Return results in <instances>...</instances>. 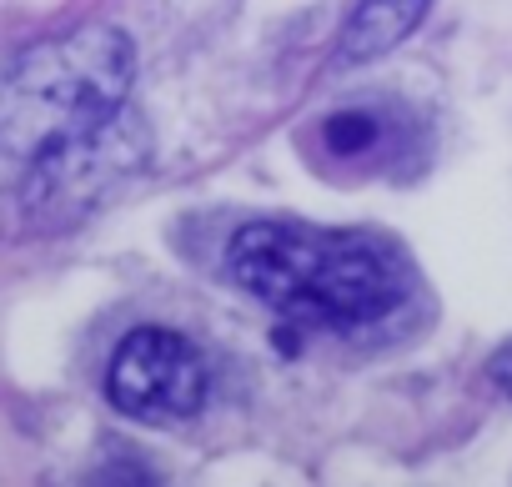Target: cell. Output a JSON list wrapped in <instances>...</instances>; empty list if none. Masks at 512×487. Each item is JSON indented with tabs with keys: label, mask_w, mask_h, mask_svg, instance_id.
I'll return each mask as SVG.
<instances>
[{
	"label": "cell",
	"mask_w": 512,
	"mask_h": 487,
	"mask_svg": "<svg viewBox=\"0 0 512 487\" xmlns=\"http://www.w3.org/2000/svg\"><path fill=\"white\" fill-rule=\"evenodd\" d=\"M226 272L256 302L317 332L372 327L402 302V277L392 257L352 231L251 221L231 236Z\"/></svg>",
	"instance_id": "1"
},
{
	"label": "cell",
	"mask_w": 512,
	"mask_h": 487,
	"mask_svg": "<svg viewBox=\"0 0 512 487\" xmlns=\"http://www.w3.org/2000/svg\"><path fill=\"white\" fill-rule=\"evenodd\" d=\"M136 76V51L116 26H81L31 46L0 71V156H41L46 146L111 121Z\"/></svg>",
	"instance_id": "2"
},
{
	"label": "cell",
	"mask_w": 512,
	"mask_h": 487,
	"mask_svg": "<svg viewBox=\"0 0 512 487\" xmlns=\"http://www.w3.org/2000/svg\"><path fill=\"white\" fill-rule=\"evenodd\" d=\"M146 161H151V131L141 126L136 111L121 106L111 121L31 156V171L16 191V216L26 231H66L86 221Z\"/></svg>",
	"instance_id": "3"
},
{
	"label": "cell",
	"mask_w": 512,
	"mask_h": 487,
	"mask_svg": "<svg viewBox=\"0 0 512 487\" xmlns=\"http://www.w3.org/2000/svg\"><path fill=\"white\" fill-rule=\"evenodd\" d=\"M106 397L136 422L191 417L206 397V362L186 337L161 327H136L111 357Z\"/></svg>",
	"instance_id": "4"
},
{
	"label": "cell",
	"mask_w": 512,
	"mask_h": 487,
	"mask_svg": "<svg viewBox=\"0 0 512 487\" xmlns=\"http://www.w3.org/2000/svg\"><path fill=\"white\" fill-rule=\"evenodd\" d=\"M427 0H357V11L342 36V61H377L397 41L417 31Z\"/></svg>",
	"instance_id": "5"
},
{
	"label": "cell",
	"mask_w": 512,
	"mask_h": 487,
	"mask_svg": "<svg viewBox=\"0 0 512 487\" xmlns=\"http://www.w3.org/2000/svg\"><path fill=\"white\" fill-rule=\"evenodd\" d=\"M382 141H387L382 111H332L322 121V146L342 161H367L382 151Z\"/></svg>",
	"instance_id": "6"
},
{
	"label": "cell",
	"mask_w": 512,
	"mask_h": 487,
	"mask_svg": "<svg viewBox=\"0 0 512 487\" xmlns=\"http://www.w3.org/2000/svg\"><path fill=\"white\" fill-rule=\"evenodd\" d=\"M487 377H492V387L502 392V397H512V342L492 357V367H487Z\"/></svg>",
	"instance_id": "7"
}]
</instances>
